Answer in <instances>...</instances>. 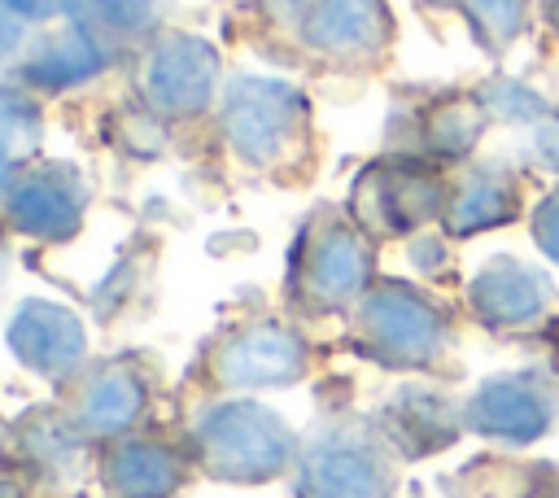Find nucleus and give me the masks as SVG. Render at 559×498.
<instances>
[{"instance_id": "nucleus-1", "label": "nucleus", "mask_w": 559, "mask_h": 498, "mask_svg": "<svg viewBox=\"0 0 559 498\" xmlns=\"http://www.w3.org/2000/svg\"><path fill=\"white\" fill-rule=\"evenodd\" d=\"M559 415V389L542 367H520L489 376L463 406V419L480 437H498L507 446H528L550 432Z\"/></svg>"}, {"instance_id": "nucleus-2", "label": "nucleus", "mask_w": 559, "mask_h": 498, "mask_svg": "<svg viewBox=\"0 0 559 498\" xmlns=\"http://www.w3.org/2000/svg\"><path fill=\"white\" fill-rule=\"evenodd\" d=\"M467 301L485 328H533L550 315L555 284L537 262L515 253H493L467 288Z\"/></svg>"}, {"instance_id": "nucleus-3", "label": "nucleus", "mask_w": 559, "mask_h": 498, "mask_svg": "<svg viewBox=\"0 0 559 498\" xmlns=\"http://www.w3.org/2000/svg\"><path fill=\"white\" fill-rule=\"evenodd\" d=\"M371 332L380 336L389 363H428L432 354H441L450 323L428 297L393 284L371 301Z\"/></svg>"}, {"instance_id": "nucleus-4", "label": "nucleus", "mask_w": 559, "mask_h": 498, "mask_svg": "<svg viewBox=\"0 0 559 498\" xmlns=\"http://www.w3.org/2000/svg\"><path fill=\"white\" fill-rule=\"evenodd\" d=\"M520 205H524V192H520L515 170H507V166H476V170H467L450 188V197H445V227L454 236H476V232L511 223L520 214Z\"/></svg>"}, {"instance_id": "nucleus-5", "label": "nucleus", "mask_w": 559, "mask_h": 498, "mask_svg": "<svg viewBox=\"0 0 559 498\" xmlns=\"http://www.w3.org/2000/svg\"><path fill=\"white\" fill-rule=\"evenodd\" d=\"M306 31L319 48L367 52L380 48L389 35V9L384 0H310Z\"/></svg>"}, {"instance_id": "nucleus-6", "label": "nucleus", "mask_w": 559, "mask_h": 498, "mask_svg": "<svg viewBox=\"0 0 559 498\" xmlns=\"http://www.w3.org/2000/svg\"><path fill=\"white\" fill-rule=\"evenodd\" d=\"M485 118H489V109L480 100H467V96H454V100L437 105L432 118H428V144H432V153H441V157L472 153V144L485 131Z\"/></svg>"}, {"instance_id": "nucleus-7", "label": "nucleus", "mask_w": 559, "mask_h": 498, "mask_svg": "<svg viewBox=\"0 0 559 498\" xmlns=\"http://www.w3.org/2000/svg\"><path fill=\"white\" fill-rule=\"evenodd\" d=\"M463 9L485 48H507L524 26L528 0H463Z\"/></svg>"}, {"instance_id": "nucleus-8", "label": "nucleus", "mask_w": 559, "mask_h": 498, "mask_svg": "<svg viewBox=\"0 0 559 498\" xmlns=\"http://www.w3.org/2000/svg\"><path fill=\"white\" fill-rule=\"evenodd\" d=\"M480 105L493 118H507V122H546L550 118V105L537 92L520 87V83H489L480 92Z\"/></svg>"}, {"instance_id": "nucleus-9", "label": "nucleus", "mask_w": 559, "mask_h": 498, "mask_svg": "<svg viewBox=\"0 0 559 498\" xmlns=\"http://www.w3.org/2000/svg\"><path fill=\"white\" fill-rule=\"evenodd\" d=\"M96 52L87 48V39L83 35H74V39H61L57 48H48L39 61H31V79H52V83H66V79H87L92 70H96V61H92Z\"/></svg>"}, {"instance_id": "nucleus-10", "label": "nucleus", "mask_w": 559, "mask_h": 498, "mask_svg": "<svg viewBox=\"0 0 559 498\" xmlns=\"http://www.w3.org/2000/svg\"><path fill=\"white\" fill-rule=\"evenodd\" d=\"M533 240L559 266V188H550L533 210Z\"/></svg>"}, {"instance_id": "nucleus-11", "label": "nucleus", "mask_w": 559, "mask_h": 498, "mask_svg": "<svg viewBox=\"0 0 559 498\" xmlns=\"http://www.w3.org/2000/svg\"><path fill=\"white\" fill-rule=\"evenodd\" d=\"M537 157L559 175V118H546V127L537 131Z\"/></svg>"}, {"instance_id": "nucleus-12", "label": "nucleus", "mask_w": 559, "mask_h": 498, "mask_svg": "<svg viewBox=\"0 0 559 498\" xmlns=\"http://www.w3.org/2000/svg\"><path fill=\"white\" fill-rule=\"evenodd\" d=\"M22 13H48L52 9V0H13Z\"/></svg>"}, {"instance_id": "nucleus-13", "label": "nucleus", "mask_w": 559, "mask_h": 498, "mask_svg": "<svg viewBox=\"0 0 559 498\" xmlns=\"http://www.w3.org/2000/svg\"><path fill=\"white\" fill-rule=\"evenodd\" d=\"M546 13H550V26L559 31V0H550V4H546Z\"/></svg>"}, {"instance_id": "nucleus-14", "label": "nucleus", "mask_w": 559, "mask_h": 498, "mask_svg": "<svg viewBox=\"0 0 559 498\" xmlns=\"http://www.w3.org/2000/svg\"><path fill=\"white\" fill-rule=\"evenodd\" d=\"M437 4H450V0H437Z\"/></svg>"}]
</instances>
